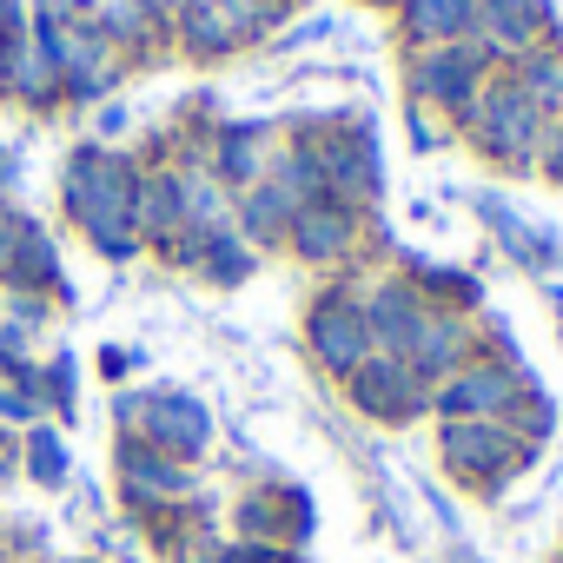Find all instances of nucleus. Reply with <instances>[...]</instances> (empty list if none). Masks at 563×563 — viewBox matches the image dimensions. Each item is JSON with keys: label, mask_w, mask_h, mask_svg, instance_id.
Returning a JSON list of instances; mask_svg holds the SVG:
<instances>
[{"label": "nucleus", "mask_w": 563, "mask_h": 563, "mask_svg": "<svg viewBox=\"0 0 563 563\" xmlns=\"http://www.w3.org/2000/svg\"><path fill=\"white\" fill-rule=\"evenodd\" d=\"M166 431H173V444H186V451L206 438V424H199L192 405H159V438H166Z\"/></svg>", "instance_id": "f257e3e1"}, {"label": "nucleus", "mask_w": 563, "mask_h": 563, "mask_svg": "<svg viewBox=\"0 0 563 563\" xmlns=\"http://www.w3.org/2000/svg\"><path fill=\"white\" fill-rule=\"evenodd\" d=\"M319 345H325V352H332L339 365H352V352H358V325H352L345 312H332V325L319 319Z\"/></svg>", "instance_id": "f03ea898"}, {"label": "nucleus", "mask_w": 563, "mask_h": 563, "mask_svg": "<svg viewBox=\"0 0 563 563\" xmlns=\"http://www.w3.org/2000/svg\"><path fill=\"white\" fill-rule=\"evenodd\" d=\"M418 21L424 27H457L464 21V0H418Z\"/></svg>", "instance_id": "7ed1b4c3"}, {"label": "nucleus", "mask_w": 563, "mask_h": 563, "mask_svg": "<svg viewBox=\"0 0 563 563\" xmlns=\"http://www.w3.org/2000/svg\"><path fill=\"white\" fill-rule=\"evenodd\" d=\"M34 471H41L47 484H60V471H67V457H60V444H54V438H34Z\"/></svg>", "instance_id": "20e7f679"}]
</instances>
